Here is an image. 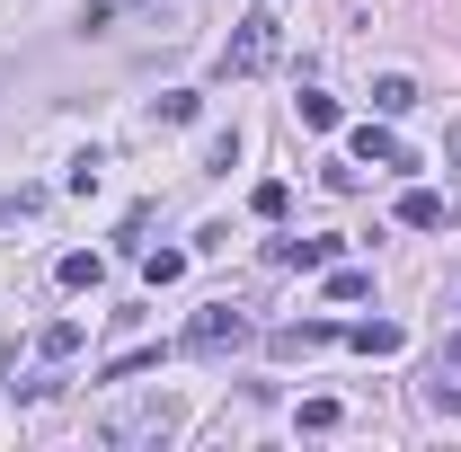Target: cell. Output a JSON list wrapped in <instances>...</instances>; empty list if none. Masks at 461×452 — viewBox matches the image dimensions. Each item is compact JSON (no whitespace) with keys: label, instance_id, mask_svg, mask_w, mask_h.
<instances>
[{"label":"cell","instance_id":"obj_15","mask_svg":"<svg viewBox=\"0 0 461 452\" xmlns=\"http://www.w3.org/2000/svg\"><path fill=\"white\" fill-rule=\"evenodd\" d=\"M364 293H373L364 267H329V302H364Z\"/></svg>","mask_w":461,"mask_h":452},{"label":"cell","instance_id":"obj_9","mask_svg":"<svg viewBox=\"0 0 461 452\" xmlns=\"http://www.w3.org/2000/svg\"><path fill=\"white\" fill-rule=\"evenodd\" d=\"M417 107V80H408V71H382V80H373V115H408Z\"/></svg>","mask_w":461,"mask_h":452},{"label":"cell","instance_id":"obj_10","mask_svg":"<svg viewBox=\"0 0 461 452\" xmlns=\"http://www.w3.org/2000/svg\"><path fill=\"white\" fill-rule=\"evenodd\" d=\"M54 276H62V293H98V276H107V267H98V249H71Z\"/></svg>","mask_w":461,"mask_h":452},{"label":"cell","instance_id":"obj_1","mask_svg":"<svg viewBox=\"0 0 461 452\" xmlns=\"http://www.w3.org/2000/svg\"><path fill=\"white\" fill-rule=\"evenodd\" d=\"M276 54H285V18H276V9H249V18L230 27V45H222V80H258Z\"/></svg>","mask_w":461,"mask_h":452},{"label":"cell","instance_id":"obj_8","mask_svg":"<svg viewBox=\"0 0 461 452\" xmlns=\"http://www.w3.org/2000/svg\"><path fill=\"white\" fill-rule=\"evenodd\" d=\"M276 267H338V240H276Z\"/></svg>","mask_w":461,"mask_h":452},{"label":"cell","instance_id":"obj_17","mask_svg":"<svg viewBox=\"0 0 461 452\" xmlns=\"http://www.w3.org/2000/svg\"><path fill=\"white\" fill-rule=\"evenodd\" d=\"M195 107H204V98H186V89H169V98H160L151 115H160V124H195Z\"/></svg>","mask_w":461,"mask_h":452},{"label":"cell","instance_id":"obj_11","mask_svg":"<svg viewBox=\"0 0 461 452\" xmlns=\"http://www.w3.org/2000/svg\"><path fill=\"white\" fill-rule=\"evenodd\" d=\"M80 346H89V329H80V320H54V329L36 338V355H45V364H62V355H80Z\"/></svg>","mask_w":461,"mask_h":452},{"label":"cell","instance_id":"obj_6","mask_svg":"<svg viewBox=\"0 0 461 452\" xmlns=\"http://www.w3.org/2000/svg\"><path fill=\"white\" fill-rule=\"evenodd\" d=\"M444 213H453V204H444L435 186H408V195H400V222L408 231H444Z\"/></svg>","mask_w":461,"mask_h":452},{"label":"cell","instance_id":"obj_19","mask_svg":"<svg viewBox=\"0 0 461 452\" xmlns=\"http://www.w3.org/2000/svg\"><path fill=\"white\" fill-rule=\"evenodd\" d=\"M426 399H435V417H461V382H435Z\"/></svg>","mask_w":461,"mask_h":452},{"label":"cell","instance_id":"obj_5","mask_svg":"<svg viewBox=\"0 0 461 452\" xmlns=\"http://www.w3.org/2000/svg\"><path fill=\"white\" fill-rule=\"evenodd\" d=\"M338 338H346L338 320H293V329L267 338V355H276V364H302V355H320V346H338Z\"/></svg>","mask_w":461,"mask_h":452},{"label":"cell","instance_id":"obj_2","mask_svg":"<svg viewBox=\"0 0 461 452\" xmlns=\"http://www.w3.org/2000/svg\"><path fill=\"white\" fill-rule=\"evenodd\" d=\"M186 355H230V346H249V311H230V302H204L195 320H186Z\"/></svg>","mask_w":461,"mask_h":452},{"label":"cell","instance_id":"obj_7","mask_svg":"<svg viewBox=\"0 0 461 452\" xmlns=\"http://www.w3.org/2000/svg\"><path fill=\"white\" fill-rule=\"evenodd\" d=\"M346 346H355V355H400V320H355V329H346Z\"/></svg>","mask_w":461,"mask_h":452},{"label":"cell","instance_id":"obj_18","mask_svg":"<svg viewBox=\"0 0 461 452\" xmlns=\"http://www.w3.org/2000/svg\"><path fill=\"white\" fill-rule=\"evenodd\" d=\"M36 204H45V195H36V186H18V195H0V222H27Z\"/></svg>","mask_w":461,"mask_h":452},{"label":"cell","instance_id":"obj_4","mask_svg":"<svg viewBox=\"0 0 461 452\" xmlns=\"http://www.w3.org/2000/svg\"><path fill=\"white\" fill-rule=\"evenodd\" d=\"M169 426H177V408H169V399H142V408H115L98 435H107V444H160Z\"/></svg>","mask_w":461,"mask_h":452},{"label":"cell","instance_id":"obj_16","mask_svg":"<svg viewBox=\"0 0 461 452\" xmlns=\"http://www.w3.org/2000/svg\"><path fill=\"white\" fill-rule=\"evenodd\" d=\"M142 276H151V284H177V276H186V249H151Z\"/></svg>","mask_w":461,"mask_h":452},{"label":"cell","instance_id":"obj_12","mask_svg":"<svg viewBox=\"0 0 461 452\" xmlns=\"http://www.w3.org/2000/svg\"><path fill=\"white\" fill-rule=\"evenodd\" d=\"M142 0H80V36H107L115 18H133Z\"/></svg>","mask_w":461,"mask_h":452},{"label":"cell","instance_id":"obj_20","mask_svg":"<svg viewBox=\"0 0 461 452\" xmlns=\"http://www.w3.org/2000/svg\"><path fill=\"white\" fill-rule=\"evenodd\" d=\"M444 364H461V329H453V338H444Z\"/></svg>","mask_w":461,"mask_h":452},{"label":"cell","instance_id":"obj_14","mask_svg":"<svg viewBox=\"0 0 461 452\" xmlns=\"http://www.w3.org/2000/svg\"><path fill=\"white\" fill-rule=\"evenodd\" d=\"M293 115H302L311 133H329V124H338V98H320V89H302V98H293Z\"/></svg>","mask_w":461,"mask_h":452},{"label":"cell","instance_id":"obj_3","mask_svg":"<svg viewBox=\"0 0 461 452\" xmlns=\"http://www.w3.org/2000/svg\"><path fill=\"white\" fill-rule=\"evenodd\" d=\"M346 160H364V169H417V151H408L391 124H373V115L346 133Z\"/></svg>","mask_w":461,"mask_h":452},{"label":"cell","instance_id":"obj_13","mask_svg":"<svg viewBox=\"0 0 461 452\" xmlns=\"http://www.w3.org/2000/svg\"><path fill=\"white\" fill-rule=\"evenodd\" d=\"M249 213H258V222H285V213H293V186H285V177H267V186L249 195Z\"/></svg>","mask_w":461,"mask_h":452}]
</instances>
